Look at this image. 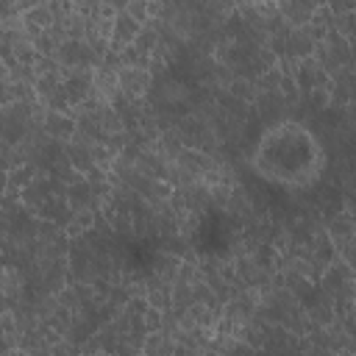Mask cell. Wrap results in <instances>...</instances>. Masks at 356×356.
<instances>
[{"mask_svg":"<svg viewBox=\"0 0 356 356\" xmlns=\"http://www.w3.org/2000/svg\"><path fill=\"white\" fill-rule=\"evenodd\" d=\"M250 167L273 186L300 192L320 181L325 170V147L309 125L298 120H275L259 134L250 150Z\"/></svg>","mask_w":356,"mask_h":356,"instance_id":"obj_1","label":"cell"}]
</instances>
